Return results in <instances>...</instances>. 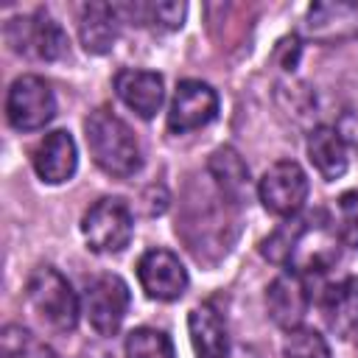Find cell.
I'll return each instance as SVG.
<instances>
[{
  "label": "cell",
  "instance_id": "44dd1931",
  "mask_svg": "<svg viewBox=\"0 0 358 358\" xmlns=\"http://www.w3.org/2000/svg\"><path fill=\"white\" fill-rule=\"evenodd\" d=\"M126 358H176L173 341L157 327H134L126 336Z\"/></svg>",
  "mask_w": 358,
  "mask_h": 358
},
{
  "label": "cell",
  "instance_id": "4fadbf2b",
  "mask_svg": "<svg viewBox=\"0 0 358 358\" xmlns=\"http://www.w3.org/2000/svg\"><path fill=\"white\" fill-rule=\"evenodd\" d=\"M31 165L36 171V176L45 185H62L67 182L76 168H78V151H76V140L67 129H56L48 131L31 151Z\"/></svg>",
  "mask_w": 358,
  "mask_h": 358
},
{
  "label": "cell",
  "instance_id": "7402d4cb",
  "mask_svg": "<svg viewBox=\"0 0 358 358\" xmlns=\"http://www.w3.org/2000/svg\"><path fill=\"white\" fill-rule=\"evenodd\" d=\"M282 358H333L327 338L313 327L291 330L282 344Z\"/></svg>",
  "mask_w": 358,
  "mask_h": 358
},
{
  "label": "cell",
  "instance_id": "e0dca14e",
  "mask_svg": "<svg viewBox=\"0 0 358 358\" xmlns=\"http://www.w3.org/2000/svg\"><path fill=\"white\" fill-rule=\"evenodd\" d=\"M187 333L196 358H227L229 352L227 324L213 305H199L187 313Z\"/></svg>",
  "mask_w": 358,
  "mask_h": 358
},
{
  "label": "cell",
  "instance_id": "2e32d148",
  "mask_svg": "<svg viewBox=\"0 0 358 358\" xmlns=\"http://www.w3.org/2000/svg\"><path fill=\"white\" fill-rule=\"evenodd\" d=\"M117 6L112 3H87L81 6L78 14V39L84 45L87 53L92 56H103L112 50L115 39H117Z\"/></svg>",
  "mask_w": 358,
  "mask_h": 358
},
{
  "label": "cell",
  "instance_id": "9c48e42d",
  "mask_svg": "<svg viewBox=\"0 0 358 358\" xmlns=\"http://www.w3.org/2000/svg\"><path fill=\"white\" fill-rule=\"evenodd\" d=\"M218 115V92L199 78H185L176 84L171 109H168V129L173 134H187L204 129Z\"/></svg>",
  "mask_w": 358,
  "mask_h": 358
},
{
  "label": "cell",
  "instance_id": "d6986e66",
  "mask_svg": "<svg viewBox=\"0 0 358 358\" xmlns=\"http://www.w3.org/2000/svg\"><path fill=\"white\" fill-rule=\"evenodd\" d=\"M207 171L227 201H243L249 193V168L232 145H221L210 154Z\"/></svg>",
  "mask_w": 358,
  "mask_h": 358
},
{
  "label": "cell",
  "instance_id": "9a60e30c",
  "mask_svg": "<svg viewBox=\"0 0 358 358\" xmlns=\"http://www.w3.org/2000/svg\"><path fill=\"white\" fill-rule=\"evenodd\" d=\"M322 319L330 333L347 338L358 333V277H344L330 282L319 299Z\"/></svg>",
  "mask_w": 358,
  "mask_h": 358
},
{
  "label": "cell",
  "instance_id": "ffe728a7",
  "mask_svg": "<svg viewBox=\"0 0 358 358\" xmlns=\"http://www.w3.org/2000/svg\"><path fill=\"white\" fill-rule=\"evenodd\" d=\"M0 358H56V352L28 327L6 324L0 333Z\"/></svg>",
  "mask_w": 358,
  "mask_h": 358
},
{
  "label": "cell",
  "instance_id": "ac0fdd59",
  "mask_svg": "<svg viewBox=\"0 0 358 358\" xmlns=\"http://www.w3.org/2000/svg\"><path fill=\"white\" fill-rule=\"evenodd\" d=\"M308 159L319 171L322 179L333 182L347 173V143L341 140L336 126H316L308 134Z\"/></svg>",
  "mask_w": 358,
  "mask_h": 358
},
{
  "label": "cell",
  "instance_id": "5b68a950",
  "mask_svg": "<svg viewBox=\"0 0 358 358\" xmlns=\"http://www.w3.org/2000/svg\"><path fill=\"white\" fill-rule=\"evenodd\" d=\"M6 42L14 53H25L42 62H59L67 53V34L48 11H34L31 17H14L6 22Z\"/></svg>",
  "mask_w": 358,
  "mask_h": 358
},
{
  "label": "cell",
  "instance_id": "6da1fadb",
  "mask_svg": "<svg viewBox=\"0 0 358 358\" xmlns=\"http://www.w3.org/2000/svg\"><path fill=\"white\" fill-rule=\"evenodd\" d=\"M341 238L324 210H308L280 224L260 246L263 257L294 274H322L341 257Z\"/></svg>",
  "mask_w": 358,
  "mask_h": 358
},
{
  "label": "cell",
  "instance_id": "30bf717a",
  "mask_svg": "<svg viewBox=\"0 0 358 358\" xmlns=\"http://www.w3.org/2000/svg\"><path fill=\"white\" fill-rule=\"evenodd\" d=\"M137 280L145 296L157 302H173L187 288V271L182 260L168 249H148L137 260Z\"/></svg>",
  "mask_w": 358,
  "mask_h": 358
},
{
  "label": "cell",
  "instance_id": "603a6c76",
  "mask_svg": "<svg viewBox=\"0 0 358 358\" xmlns=\"http://www.w3.org/2000/svg\"><path fill=\"white\" fill-rule=\"evenodd\" d=\"M336 210H338V218L333 224L341 243L350 249H358V190L341 193L336 201Z\"/></svg>",
  "mask_w": 358,
  "mask_h": 358
},
{
  "label": "cell",
  "instance_id": "3957f363",
  "mask_svg": "<svg viewBox=\"0 0 358 358\" xmlns=\"http://www.w3.org/2000/svg\"><path fill=\"white\" fill-rule=\"evenodd\" d=\"M25 302L36 322L50 333H70L78 324L81 302L73 285L53 268L36 266L25 280Z\"/></svg>",
  "mask_w": 358,
  "mask_h": 358
},
{
  "label": "cell",
  "instance_id": "52a82bcc",
  "mask_svg": "<svg viewBox=\"0 0 358 358\" xmlns=\"http://www.w3.org/2000/svg\"><path fill=\"white\" fill-rule=\"evenodd\" d=\"M56 115V95L39 76H20L11 81L6 95V117L17 131L45 129Z\"/></svg>",
  "mask_w": 358,
  "mask_h": 358
},
{
  "label": "cell",
  "instance_id": "ba28073f",
  "mask_svg": "<svg viewBox=\"0 0 358 358\" xmlns=\"http://www.w3.org/2000/svg\"><path fill=\"white\" fill-rule=\"evenodd\" d=\"M129 285L117 274H98L84 288V316L98 336H115L129 313Z\"/></svg>",
  "mask_w": 358,
  "mask_h": 358
},
{
  "label": "cell",
  "instance_id": "7c38bea8",
  "mask_svg": "<svg viewBox=\"0 0 358 358\" xmlns=\"http://www.w3.org/2000/svg\"><path fill=\"white\" fill-rule=\"evenodd\" d=\"M305 36L322 45H338L358 36V3L355 0H324L313 3L305 14Z\"/></svg>",
  "mask_w": 358,
  "mask_h": 358
},
{
  "label": "cell",
  "instance_id": "8992f818",
  "mask_svg": "<svg viewBox=\"0 0 358 358\" xmlns=\"http://www.w3.org/2000/svg\"><path fill=\"white\" fill-rule=\"evenodd\" d=\"M308 173L302 171L299 162L294 159H280L271 168H266V173L257 182V196L260 204L280 218H294L302 213L305 201H308Z\"/></svg>",
  "mask_w": 358,
  "mask_h": 358
},
{
  "label": "cell",
  "instance_id": "cb8c5ba5",
  "mask_svg": "<svg viewBox=\"0 0 358 358\" xmlns=\"http://www.w3.org/2000/svg\"><path fill=\"white\" fill-rule=\"evenodd\" d=\"M338 134L341 140L347 143V148H352L358 154V109H347L341 117H338Z\"/></svg>",
  "mask_w": 358,
  "mask_h": 358
},
{
  "label": "cell",
  "instance_id": "7a4b0ae2",
  "mask_svg": "<svg viewBox=\"0 0 358 358\" xmlns=\"http://www.w3.org/2000/svg\"><path fill=\"white\" fill-rule=\"evenodd\" d=\"M84 140L92 162L115 179H129L143 168V151L134 131L106 106H98L87 115Z\"/></svg>",
  "mask_w": 358,
  "mask_h": 358
},
{
  "label": "cell",
  "instance_id": "277c9868",
  "mask_svg": "<svg viewBox=\"0 0 358 358\" xmlns=\"http://www.w3.org/2000/svg\"><path fill=\"white\" fill-rule=\"evenodd\" d=\"M81 235L98 255L123 252L134 235V218L123 199H98L81 218Z\"/></svg>",
  "mask_w": 358,
  "mask_h": 358
},
{
  "label": "cell",
  "instance_id": "5bb4252c",
  "mask_svg": "<svg viewBox=\"0 0 358 358\" xmlns=\"http://www.w3.org/2000/svg\"><path fill=\"white\" fill-rule=\"evenodd\" d=\"M115 92L117 98L131 109L137 112L140 117H154L162 106V98H165V84H162V76L154 73V70H134V67H126L115 76Z\"/></svg>",
  "mask_w": 358,
  "mask_h": 358
},
{
  "label": "cell",
  "instance_id": "8fae6325",
  "mask_svg": "<svg viewBox=\"0 0 358 358\" xmlns=\"http://www.w3.org/2000/svg\"><path fill=\"white\" fill-rule=\"evenodd\" d=\"M266 308H268L271 322L280 330L285 333L299 330L310 308V291H308L305 277L294 271L277 274L266 288Z\"/></svg>",
  "mask_w": 358,
  "mask_h": 358
}]
</instances>
